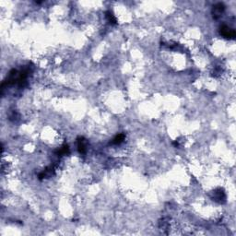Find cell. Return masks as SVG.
Instances as JSON below:
<instances>
[{
  "mask_svg": "<svg viewBox=\"0 0 236 236\" xmlns=\"http://www.w3.org/2000/svg\"><path fill=\"white\" fill-rule=\"evenodd\" d=\"M87 145H86V140L83 138H80L77 139V148H78V151L80 153H85L86 151H87V148H86Z\"/></svg>",
  "mask_w": 236,
  "mask_h": 236,
  "instance_id": "obj_3",
  "label": "cell"
},
{
  "mask_svg": "<svg viewBox=\"0 0 236 236\" xmlns=\"http://www.w3.org/2000/svg\"><path fill=\"white\" fill-rule=\"evenodd\" d=\"M68 151H69L68 146H64V147H62L60 149H58V151H56V153H57L58 155H64V154L68 153Z\"/></svg>",
  "mask_w": 236,
  "mask_h": 236,
  "instance_id": "obj_6",
  "label": "cell"
},
{
  "mask_svg": "<svg viewBox=\"0 0 236 236\" xmlns=\"http://www.w3.org/2000/svg\"><path fill=\"white\" fill-rule=\"evenodd\" d=\"M219 33L221 34L227 39H234L235 38V30L233 29H232L231 27L227 26V25H223L221 27V30H219Z\"/></svg>",
  "mask_w": 236,
  "mask_h": 236,
  "instance_id": "obj_1",
  "label": "cell"
},
{
  "mask_svg": "<svg viewBox=\"0 0 236 236\" xmlns=\"http://www.w3.org/2000/svg\"><path fill=\"white\" fill-rule=\"evenodd\" d=\"M106 17H107L108 20L111 23H113V24H115V23H116V20L114 18V16L113 15V13H111L110 11H107L106 12Z\"/></svg>",
  "mask_w": 236,
  "mask_h": 236,
  "instance_id": "obj_5",
  "label": "cell"
},
{
  "mask_svg": "<svg viewBox=\"0 0 236 236\" xmlns=\"http://www.w3.org/2000/svg\"><path fill=\"white\" fill-rule=\"evenodd\" d=\"M125 139V135L124 134H118V135L113 139L112 141V144H114V145H119L121 144Z\"/></svg>",
  "mask_w": 236,
  "mask_h": 236,
  "instance_id": "obj_4",
  "label": "cell"
},
{
  "mask_svg": "<svg viewBox=\"0 0 236 236\" xmlns=\"http://www.w3.org/2000/svg\"><path fill=\"white\" fill-rule=\"evenodd\" d=\"M224 10V6L222 3H218L217 5H215L214 9H213V17L217 20L222 16V12Z\"/></svg>",
  "mask_w": 236,
  "mask_h": 236,
  "instance_id": "obj_2",
  "label": "cell"
}]
</instances>
